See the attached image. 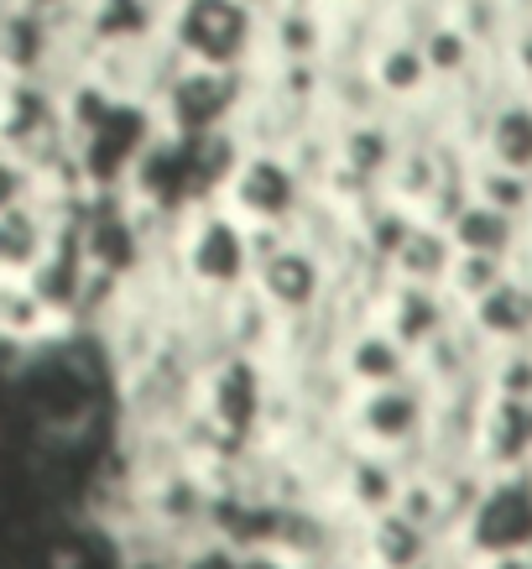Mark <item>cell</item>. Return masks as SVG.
I'll return each mask as SVG.
<instances>
[{
	"label": "cell",
	"instance_id": "cell-1",
	"mask_svg": "<svg viewBox=\"0 0 532 569\" xmlns=\"http://www.w3.org/2000/svg\"><path fill=\"white\" fill-rule=\"evenodd\" d=\"M152 267L168 277L172 293L193 303H224L251 282V230L220 199H204L172 220Z\"/></svg>",
	"mask_w": 532,
	"mask_h": 569
},
{
	"label": "cell",
	"instance_id": "cell-2",
	"mask_svg": "<svg viewBox=\"0 0 532 569\" xmlns=\"http://www.w3.org/2000/svg\"><path fill=\"white\" fill-rule=\"evenodd\" d=\"M251 293L282 319V325H303L319 319L334 303L340 288V267L329 251L298 230H251Z\"/></svg>",
	"mask_w": 532,
	"mask_h": 569
},
{
	"label": "cell",
	"instance_id": "cell-3",
	"mask_svg": "<svg viewBox=\"0 0 532 569\" xmlns=\"http://www.w3.org/2000/svg\"><path fill=\"white\" fill-rule=\"evenodd\" d=\"M214 199L245 230H298L313 204V178L282 141H245Z\"/></svg>",
	"mask_w": 532,
	"mask_h": 569
},
{
	"label": "cell",
	"instance_id": "cell-4",
	"mask_svg": "<svg viewBox=\"0 0 532 569\" xmlns=\"http://www.w3.org/2000/svg\"><path fill=\"white\" fill-rule=\"evenodd\" d=\"M334 429H340L344 445L381 449V455L397 460L429 429V397L412 377L387 381V387H365V392H344Z\"/></svg>",
	"mask_w": 532,
	"mask_h": 569
},
{
	"label": "cell",
	"instance_id": "cell-5",
	"mask_svg": "<svg viewBox=\"0 0 532 569\" xmlns=\"http://www.w3.org/2000/svg\"><path fill=\"white\" fill-rule=\"evenodd\" d=\"M412 350H402L387 329L365 313L355 325H344L329 346V371L344 392H365V387H387V381L412 377Z\"/></svg>",
	"mask_w": 532,
	"mask_h": 569
},
{
	"label": "cell",
	"instance_id": "cell-6",
	"mask_svg": "<svg viewBox=\"0 0 532 569\" xmlns=\"http://www.w3.org/2000/svg\"><path fill=\"white\" fill-rule=\"evenodd\" d=\"M350 565H371V569H429L433 565V533L423 522H412L408 512H371L355 522L350 538Z\"/></svg>",
	"mask_w": 532,
	"mask_h": 569
},
{
	"label": "cell",
	"instance_id": "cell-7",
	"mask_svg": "<svg viewBox=\"0 0 532 569\" xmlns=\"http://www.w3.org/2000/svg\"><path fill=\"white\" fill-rule=\"evenodd\" d=\"M63 335H73L69 319H58L27 277H0V356L6 361L32 356V350L52 346Z\"/></svg>",
	"mask_w": 532,
	"mask_h": 569
},
{
	"label": "cell",
	"instance_id": "cell-8",
	"mask_svg": "<svg viewBox=\"0 0 532 569\" xmlns=\"http://www.w3.org/2000/svg\"><path fill=\"white\" fill-rule=\"evenodd\" d=\"M470 538H475V549H485L491 559H496V553H522L528 549V538H532V501H528V491H516V486L485 491V497L475 501Z\"/></svg>",
	"mask_w": 532,
	"mask_h": 569
},
{
	"label": "cell",
	"instance_id": "cell-9",
	"mask_svg": "<svg viewBox=\"0 0 532 569\" xmlns=\"http://www.w3.org/2000/svg\"><path fill=\"white\" fill-rule=\"evenodd\" d=\"M444 230H449V241H454V251L501 257V251L512 246V214H506V209L481 204V199H470V204L454 209V214L444 220Z\"/></svg>",
	"mask_w": 532,
	"mask_h": 569
},
{
	"label": "cell",
	"instance_id": "cell-10",
	"mask_svg": "<svg viewBox=\"0 0 532 569\" xmlns=\"http://www.w3.org/2000/svg\"><path fill=\"white\" fill-rule=\"evenodd\" d=\"M470 313H475V329L481 335H491V340H512V335H522L532 319V298L516 288V282H491L481 298H470Z\"/></svg>",
	"mask_w": 532,
	"mask_h": 569
},
{
	"label": "cell",
	"instance_id": "cell-11",
	"mask_svg": "<svg viewBox=\"0 0 532 569\" xmlns=\"http://www.w3.org/2000/svg\"><path fill=\"white\" fill-rule=\"evenodd\" d=\"M491 152H496L501 168H532V116L528 110H501L496 126H491Z\"/></svg>",
	"mask_w": 532,
	"mask_h": 569
},
{
	"label": "cell",
	"instance_id": "cell-12",
	"mask_svg": "<svg viewBox=\"0 0 532 569\" xmlns=\"http://www.w3.org/2000/svg\"><path fill=\"white\" fill-rule=\"evenodd\" d=\"M172 569H241V549L214 533H204V538H193L189 549L172 553Z\"/></svg>",
	"mask_w": 532,
	"mask_h": 569
},
{
	"label": "cell",
	"instance_id": "cell-13",
	"mask_svg": "<svg viewBox=\"0 0 532 569\" xmlns=\"http://www.w3.org/2000/svg\"><path fill=\"white\" fill-rule=\"evenodd\" d=\"M423 63H429V73H454L464 63V32L433 27L429 42H423Z\"/></svg>",
	"mask_w": 532,
	"mask_h": 569
},
{
	"label": "cell",
	"instance_id": "cell-14",
	"mask_svg": "<svg viewBox=\"0 0 532 569\" xmlns=\"http://www.w3.org/2000/svg\"><path fill=\"white\" fill-rule=\"evenodd\" d=\"M491 569H532V559H522V553H496Z\"/></svg>",
	"mask_w": 532,
	"mask_h": 569
},
{
	"label": "cell",
	"instance_id": "cell-15",
	"mask_svg": "<svg viewBox=\"0 0 532 569\" xmlns=\"http://www.w3.org/2000/svg\"><path fill=\"white\" fill-rule=\"evenodd\" d=\"M350 569H371V565H350Z\"/></svg>",
	"mask_w": 532,
	"mask_h": 569
}]
</instances>
